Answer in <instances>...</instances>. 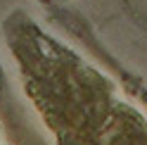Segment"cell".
<instances>
[{"instance_id":"obj_1","label":"cell","mask_w":147,"mask_h":145,"mask_svg":"<svg viewBox=\"0 0 147 145\" xmlns=\"http://www.w3.org/2000/svg\"><path fill=\"white\" fill-rule=\"evenodd\" d=\"M7 86V76H5V64H3V60H0V93L5 90Z\"/></svg>"},{"instance_id":"obj_2","label":"cell","mask_w":147,"mask_h":145,"mask_svg":"<svg viewBox=\"0 0 147 145\" xmlns=\"http://www.w3.org/2000/svg\"><path fill=\"white\" fill-rule=\"evenodd\" d=\"M0 145H7V140H5V136H3V131H0Z\"/></svg>"}]
</instances>
